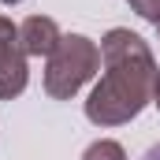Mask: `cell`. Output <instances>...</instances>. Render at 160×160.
I'll return each mask as SVG.
<instances>
[{"label":"cell","mask_w":160,"mask_h":160,"mask_svg":"<svg viewBox=\"0 0 160 160\" xmlns=\"http://www.w3.org/2000/svg\"><path fill=\"white\" fill-rule=\"evenodd\" d=\"M101 63L104 75L86 101V119L97 127H123L153 101L157 60L138 34L116 26L101 38Z\"/></svg>","instance_id":"cell-1"},{"label":"cell","mask_w":160,"mask_h":160,"mask_svg":"<svg viewBox=\"0 0 160 160\" xmlns=\"http://www.w3.org/2000/svg\"><path fill=\"white\" fill-rule=\"evenodd\" d=\"M101 71V45L82 34H63L45 67V93L52 101H71Z\"/></svg>","instance_id":"cell-2"},{"label":"cell","mask_w":160,"mask_h":160,"mask_svg":"<svg viewBox=\"0 0 160 160\" xmlns=\"http://www.w3.org/2000/svg\"><path fill=\"white\" fill-rule=\"evenodd\" d=\"M30 82V67H26V48L19 38L0 41V97L11 101L26 89Z\"/></svg>","instance_id":"cell-3"},{"label":"cell","mask_w":160,"mask_h":160,"mask_svg":"<svg viewBox=\"0 0 160 160\" xmlns=\"http://www.w3.org/2000/svg\"><path fill=\"white\" fill-rule=\"evenodd\" d=\"M60 38L63 34H60L56 19H48V15H30L19 26V41H22L26 56H52L56 45H60Z\"/></svg>","instance_id":"cell-4"},{"label":"cell","mask_w":160,"mask_h":160,"mask_svg":"<svg viewBox=\"0 0 160 160\" xmlns=\"http://www.w3.org/2000/svg\"><path fill=\"white\" fill-rule=\"evenodd\" d=\"M82 160H127V153H123L119 142H112V138H97V142L82 153Z\"/></svg>","instance_id":"cell-5"},{"label":"cell","mask_w":160,"mask_h":160,"mask_svg":"<svg viewBox=\"0 0 160 160\" xmlns=\"http://www.w3.org/2000/svg\"><path fill=\"white\" fill-rule=\"evenodd\" d=\"M130 11H138L142 19H149L153 26H160V0H127Z\"/></svg>","instance_id":"cell-6"},{"label":"cell","mask_w":160,"mask_h":160,"mask_svg":"<svg viewBox=\"0 0 160 160\" xmlns=\"http://www.w3.org/2000/svg\"><path fill=\"white\" fill-rule=\"evenodd\" d=\"M8 38H19V26H15L11 19H4V15H0V41H8Z\"/></svg>","instance_id":"cell-7"},{"label":"cell","mask_w":160,"mask_h":160,"mask_svg":"<svg viewBox=\"0 0 160 160\" xmlns=\"http://www.w3.org/2000/svg\"><path fill=\"white\" fill-rule=\"evenodd\" d=\"M153 104L160 108V71H157V82H153Z\"/></svg>","instance_id":"cell-8"},{"label":"cell","mask_w":160,"mask_h":160,"mask_svg":"<svg viewBox=\"0 0 160 160\" xmlns=\"http://www.w3.org/2000/svg\"><path fill=\"white\" fill-rule=\"evenodd\" d=\"M145 160H160V145H153V149L145 153Z\"/></svg>","instance_id":"cell-9"},{"label":"cell","mask_w":160,"mask_h":160,"mask_svg":"<svg viewBox=\"0 0 160 160\" xmlns=\"http://www.w3.org/2000/svg\"><path fill=\"white\" fill-rule=\"evenodd\" d=\"M0 4H19V0H0Z\"/></svg>","instance_id":"cell-10"},{"label":"cell","mask_w":160,"mask_h":160,"mask_svg":"<svg viewBox=\"0 0 160 160\" xmlns=\"http://www.w3.org/2000/svg\"><path fill=\"white\" fill-rule=\"evenodd\" d=\"M157 30H160V26H157Z\"/></svg>","instance_id":"cell-11"}]
</instances>
